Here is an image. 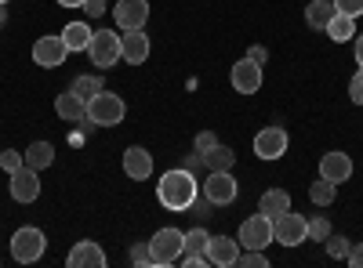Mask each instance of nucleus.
I'll list each match as a JSON object with an SVG mask.
<instances>
[{
  "mask_svg": "<svg viewBox=\"0 0 363 268\" xmlns=\"http://www.w3.org/2000/svg\"><path fill=\"white\" fill-rule=\"evenodd\" d=\"M124 174L131 182H145V177H153V153L142 145H131L124 148Z\"/></svg>",
  "mask_w": 363,
  "mask_h": 268,
  "instance_id": "nucleus-15",
  "label": "nucleus"
},
{
  "mask_svg": "<svg viewBox=\"0 0 363 268\" xmlns=\"http://www.w3.org/2000/svg\"><path fill=\"white\" fill-rule=\"evenodd\" d=\"M149 254H153V264L157 268L174 264L182 254H186V232H182V228H160V232H153V240H149Z\"/></svg>",
  "mask_w": 363,
  "mask_h": 268,
  "instance_id": "nucleus-4",
  "label": "nucleus"
},
{
  "mask_svg": "<svg viewBox=\"0 0 363 268\" xmlns=\"http://www.w3.org/2000/svg\"><path fill=\"white\" fill-rule=\"evenodd\" d=\"M258 211L269 214V218H280L284 211H291V192H287V189H269V192H262Z\"/></svg>",
  "mask_w": 363,
  "mask_h": 268,
  "instance_id": "nucleus-20",
  "label": "nucleus"
},
{
  "mask_svg": "<svg viewBox=\"0 0 363 268\" xmlns=\"http://www.w3.org/2000/svg\"><path fill=\"white\" fill-rule=\"evenodd\" d=\"M330 18H335V0H313V4L306 8V22L313 29H327Z\"/></svg>",
  "mask_w": 363,
  "mask_h": 268,
  "instance_id": "nucleus-25",
  "label": "nucleus"
},
{
  "mask_svg": "<svg viewBox=\"0 0 363 268\" xmlns=\"http://www.w3.org/2000/svg\"><path fill=\"white\" fill-rule=\"evenodd\" d=\"M335 11H342V15H352V18H359V15H363V0H335Z\"/></svg>",
  "mask_w": 363,
  "mask_h": 268,
  "instance_id": "nucleus-34",
  "label": "nucleus"
},
{
  "mask_svg": "<svg viewBox=\"0 0 363 268\" xmlns=\"http://www.w3.org/2000/svg\"><path fill=\"white\" fill-rule=\"evenodd\" d=\"M207 240H211L207 228H200V225L189 228V232H186V254H203V250H207Z\"/></svg>",
  "mask_w": 363,
  "mask_h": 268,
  "instance_id": "nucleus-28",
  "label": "nucleus"
},
{
  "mask_svg": "<svg viewBox=\"0 0 363 268\" xmlns=\"http://www.w3.org/2000/svg\"><path fill=\"white\" fill-rule=\"evenodd\" d=\"M345 261H349L352 268H363V243H352L349 254H345Z\"/></svg>",
  "mask_w": 363,
  "mask_h": 268,
  "instance_id": "nucleus-37",
  "label": "nucleus"
},
{
  "mask_svg": "<svg viewBox=\"0 0 363 268\" xmlns=\"http://www.w3.org/2000/svg\"><path fill=\"white\" fill-rule=\"evenodd\" d=\"M8 4H0V29H4V22H8V11H4Z\"/></svg>",
  "mask_w": 363,
  "mask_h": 268,
  "instance_id": "nucleus-44",
  "label": "nucleus"
},
{
  "mask_svg": "<svg viewBox=\"0 0 363 268\" xmlns=\"http://www.w3.org/2000/svg\"><path fill=\"white\" fill-rule=\"evenodd\" d=\"M352 40H356V66L363 69V33H359V37H352Z\"/></svg>",
  "mask_w": 363,
  "mask_h": 268,
  "instance_id": "nucleus-42",
  "label": "nucleus"
},
{
  "mask_svg": "<svg viewBox=\"0 0 363 268\" xmlns=\"http://www.w3.org/2000/svg\"><path fill=\"white\" fill-rule=\"evenodd\" d=\"M323 243H327V254H330V257H342V261H345V254H349V247H352V240H345V235H338V232H330Z\"/></svg>",
  "mask_w": 363,
  "mask_h": 268,
  "instance_id": "nucleus-29",
  "label": "nucleus"
},
{
  "mask_svg": "<svg viewBox=\"0 0 363 268\" xmlns=\"http://www.w3.org/2000/svg\"><path fill=\"white\" fill-rule=\"evenodd\" d=\"M236 264L240 268H269V257L262 250H244V254L236 257Z\"/></svg>",
  "mask_w": 363,
  "mask_h": 268,
  "instance_id": "nucleus-30",
  "label": "nucleus"
},
{
  "mask_svg": "<svg viewBox=\"0 0 363 268\" xmlns=\"http://www.w3.org/2000/svg\"><path fill=\"white\" fill-rule=\"evenodd\" d=\"M200 189H203V199L211 206H229L236 199V192H240V182L229 170H207V182Z\"/></svg>",
  "mask_w": 363,
  "mask_h": 268,
  "instance_id": "nucleus-8",
  "label": "nucleus"
},
{
  "mask_svg": "<svg viewBox=\"0 0 363 268\" xmlns=\"http://www.w3.org/2000/svg\"><path fill=\"white\" fill-rule=\"evenodd\" d=\"M178 261L186 264V268H203V264H207V254H182Z\"/></svg>",
  "mask_w": 363,
  "mask_h": 268,
  "instance_id": "nucleus-38",
  "label": "nucleus"
},
{
  "mask_svg": "<svg viewBox=\"0 0 363 268\" xmlns=\"http://www.w3.org/2000/svg\"><path fill=\"white\" fill-rule=\"evenodd\" d=\"M207 264H218V268H233L236 257H240V243L233 235H211L207 240Z\"/></svg>",
  "mask_w": 363,
  "mask_h": 268,
  "instance_id": "nucleus-12",
  "label": "nucleus"
},
{
  "mask_svg": "<svg viewBox=\"0 0 363 268\" xmlns=\"http://www.w3.org/2000/svg\"><path fill=\"white\" fill-rule=\"evenodd\" d=\"M44 250H48V235H44L40 228H33V225H26V228H18V232L11 235V257H15L18 264L40 261Z\"/></svg>",
  "mask_w": 363,
  "mask_h": 268,
  "instance_id": "nucleus-5",
  "label": "nucleus"
},
{
  "mask_svg": "<svg viewBox=\"0 0 363 268\" xmlns=\"http://www.w3.org/2000/svg\"><path fill=\"white\" fill-rule=\"evenodd\" d=\"M22 156H26V167H33V170H48V167L55 163V145H51V141H33Z\"/></svg>",
  "mask_w": 363,
  "mask_h": 268,
  "instance_id": "nucleus-23",
  "label": "nucleus"
},
{
  "mask_svg": "<svg viewBox=\"0 0 363 268\" xmlns=\"http://www.w3.org/2000/svg\"><path fill=\"white\" fill-rule=\"evenodd\" d=\"M330 232H335V228H330V221H327V218H313V221H309V240L323 243Z\"/></svg>",
  "mask_w": 363,
  "mask_h": 268,
  "instance_id": "nucleus-33",
  "label": "nucleus"
},
{
  "mask_svg": "<svg viewBox=\"0 0 363 268\" xmlns=\"http://www.w3.org/2000/svg\"><path fill=\"white\" fill-rule=\"evenodd\" d=\"M84 54L91 58V66H95V69H113L120 58H124V37H120L116 29H99V33L91 37Z\"/></svg>",
  "mask_w": 363,
  "mask_h": 268,
  "instance_id": "nucleus-2",
  "label": "nucleus"
},
{
  "mask_svg": "<svg viewBox=\"0 0 363 268\" xmlns=\"http://www.w3.org/2000/svg\"><path fill=\"white\" fill-rule=\"evenodd\" d=\"M287 145H291V138H287L284 127H262L255 134V156L265 160V163H272V160H280L287 153Z\"/></svg>",
  "mask_w": 363,
  "mask_h": 268,
  "instance_id": "nucleus-9",
  "label": "nucleus"
},
{
  "mask_svg": "<svg viewBox=\"0 0 363 268\" xmlns=\"http://www.w3.org/2000/svg\"><path fill=\"white\" fill-rule=\"evenodd\" d=\"M113 18H116V25L124 29H145V22H149V4L145 0H116L113 4Z\"/></svg>",
  "mask_w": 363,
  "mask_h": 268,
  "instance_id": "nucleus-11",
  "label": "nucleus"
},
{
  "mask_svg": "<svg viewBox=\"0 0 363 268\" xmlns=\"http://www.w3.org/2000/svg\"><path fill=\"white\" fill-rule=\"evenodd\" d=\"M62 8H84V0H58Z\"/></svg>",
  "mask_w": 363,
  "mask_h": 268,
  "instance_id": "nucleus-43",
  "label": "nucleus"
},
{
  "mask_svg": "<svg viewBox=\"0 0 363 268\" xmlns=\"http://www.w3.org/2000/svg\"><path fill=\"white\" fill-rule=\"evenodd\" d=\"M66 58H69V47H66L62 33H58V37H40V40L33 44V62H37L40 69H58Z\"/></svg>",
  "mask_w": 363,
  "mask_h": 268,
  "instance_id": "nucleus-10",
  "label": "nucleus"
},
{
  "mask_svg": "<svg viewBox=\"0 0 363 268\" xmlns=\"http://www.w3.org/2000/svg\"><path fill=\"white\" fill-rule=\"evenodd\" d=\"M84 11L87 15H102L106 11V0H84Z\"/></svg>",
  "mask_w": 363,
  "mask_h": 268,
  "instance_id": "nucleus-39",
  "label": "nucleus"
},
{
  "mask_svg": "<svg viewBox=\"0 0 363 268\" xmlns=\"http://www.w3.org/2000/svg\"><path fill=\"white\" fill-rule=\"evenodd\" d=\"M102 87H106V83H102V76H77V80H73V87H69V91H73L77 98L91 102V98H95V95L102 91Z\"/></svg>",
  "mask_w": 363,
  "mask_h": 268,
  "instance_id": "nucleus-27",
  "label": "nucleus"
},
{
  "mask_svg": "<svg viewBox=\"0 0 363 268\" xmlns=\"http://www.w3.org/2000/svg\"><path fill=\"white\" fill-rule=\"evenodd\" d=\"M240 250H265L272 243V218L269 214H251L247 221H240V235H236Z\"/></svg>",
  "mask_w": 363,
  "mask_h": 268,
  "instance_id": "nucleus-7",
  "label": "nucleus"
},
{
  "mask_svg": "<svg viewBox=\"0 0 363 268\" xmlns=\"http://www.w3.org/2000/svg\"><path fill=\"white\" fill-rule=\"evenodd\" d=\"M124 116H128L124 98L102 87V91L87 102V120H84V124H91V127H116L120 120H124Z\"/></svg>",
  "mask_w": 363,
  "mask_h": 268,
  "instance_id": "nucleus-3",
  "label": "nucleus"
},
{
  "mask_svg": "<svg viewBox=\"0 0 363 268\" xmlns=\"http://www.w3.org/2000/svg\"><path fill=\"white\" fill-rule=\"evenodd\" d=\"M229 80H233V87L240 95H255L262 87V66L251 62V58H240V62L233 66V73H229Z\"/></svg>",
  "mask_w": 363,
  "mask_h": 268,
  "instance_id": "nucleus-14",
  "label": "nucleus"
},
{
  "mask_svg": "<svg viewBox=\"0 0 363 268\" xmlns=\"http://www.w3.org/2000/svg\"><path fill=\"white\" fill-rule=\"evenodd\" d=\"M309 199H313L316 206H330V203L338 199V185H335V182H327V177H320V182L309 185Z\"/></svg>",
  "mask_w": 363,
  "mask_h": 268,
  "instance_id": "nucleus-26",
  "label": "nucleus"
},
{
  "mask_svg": "<svg viewBox=\"0 0 363 268\" xmlns=\"http://www.w3.org/2000/svg\"><path fill=\"white\" fill-rule=\"evenodd\" d=\"M320 177H327V182H335V185L349 182V177H352V160H349L345 153H327V156H320Z\"/></svg>",
  "mask_w": 363,
  "mask_h": 268,
  "instance_id": "nucleus-17",
  "label": "nucleus"
},
{
  "mask_svg": "<svg viewBox=\"0 0 363 268\" xmlns=\"http://www.w3.org/2000/svg\"><path fill=\"white\" fill-rule=\"evenodd\" d=\"M233 163H236V153H233V148L229 145H211L207 148V153H203V167L207 170H233Z\"/></svg>",
  "mask_w": 363,
  "mask_h": 268,
  "instance_id": "nucleus-24",
  "label": "nucleus"
},
{
  "mask_svg": "<svg viewBox=\"0 0 363 268\" xmlns=\"http://www.w3.org/2000/svg\"><path fill=\"white\" fill-rule=\"evenodd\" d=\"M40 196V170L33 167H22L11 174V199L15 203H33Z\"/></svg>",
  "mask_w": 363,
  "mask_h": 268,
  "instance_id": "nucleus-13",
  "label": "nucleus"
},
{
  "mask_svg": "<svg viewBox=\"0 0 363 268\" xmlns=\"http://www.w3.org/2000/svg\"><path fill=\"white\" fill-rule=\"evenodd\" d=\"M66 264H69V268H102V264H106V250H102L95 240H80V243H73Z\"/></svg>",
  "mask_w": 363,
  "mask_h": 268,
  "instance_id": "nucleus-16",
  "label": "nucleus"
},
{
  "mask_svg": "<svg viewBox=\"0 0 363 268\" xmlns=\"http://www.w3.org/2000/svg\"><path fill=\"white\" fill-rule=\"evenodd\" d=\"M193 145H196V153L203 156V153H207V148H211V145H218V134H215V131H200Z\"/></svg>",
  "mask_w": 363,
  "mask_h": 268,
  "instance_id": "nucleus-36",
  "label": "nucleus"
},
{
  "mask_svg": "<svg viewBox=\"0 0 363 268\" xmlns=\"http://www.w3.org/2000/svg\"><path fill=\"white\" fill-rule=\"evenodd\" d=\"M149 58V37L145 29H128L124 33V62L128 66H142Z\"/></svg>",
  "mask_w": 363,
  "mask_h": 268,
  "instance_id": "nucleus-18",
  "label": "nucleus"
},
{
  "mask_svg": "<svg viewBox=\"0 0 363 268\" xmlns=\"http://www.w3.org/2000/svg\"><path fill=\"white\" fill-rule=\"evenodd\" d=\"M196 196H200V182L186 167L167 170L160 177V185H157V199L167 206V211H189V206L196 203Z\"/></svg>",
  "mask_w": 363,
  "mask_h": 268,
  "instance_id": "nucleus-1",
  "label": "nucleus"
},
{
  "mask_svg": "<svg viewBox=\"0 0 363 268\" xmlns=\"http://www.w3.org/2000/svg\"><path fill=\"white\" fill-rule=\"evenodd\" d=\"M247 58H251V62H258V66H265V62H269V51H265V47H251Z\"/></svg>",
  "mask_w": 363,
  "mask_h": 268,
  "instance_id": "nucleus-40",
  "label": "nucleus"
},
{
  "mask_svg": "<svg viewBox=\"0 0 363 268\" xmlns=\"http://www.w3.org/2000/svg\"><path fill=\"white\" fill-rule=\"evenodd\" d=\"M323 33L335 40V44H345V40H352L356 37V18L352 15H342V11H335V18L327 22V29Z\"/></svg>",
  "mask_w": 363,
  "mask_h": 268,
  "instance_id": "nucleus-22",
  "label": "nucleus"
},
{
  "mask_svg": "<svg viewBox=\"0 0 363 268\" xmlns=\"http://www.w3.org/2000/svg\"><path fill=\"white\" fill-rule=\"evenodd\" d=\"M91 37H95V29H91L87 22H69V25L62 29V40H66L69 54H73V51H87Z\"/></svg>",
  "mask_w": 363,
  "mask_h": 268,
  "instance_id": "nucleus-21",
  "label": "nucleus"
},
{
  "mask_svg": "<svg viewBox=\"0 0 363 268\" xmlns=\"http://www.w3.org/2000/svg\"><path fill=\"white\" fill-rule=\"evenodd\" d=\"M131 264L153 268V254H149V243H131Z\"/></svg>",
  "mask_w": 363,
  "mask_h": 268,
  "instance_id": "nucleus-32",
  "label": "nucleus"
},
{
  "mask_svg": "<svg viewBox=\"0 0 363 268\" xmlns=\"http://www.w3.org/2000/svg\"><path fill=\"white\" fill-rule=\"evenodd\" d=\"M349 98L356 105H363V69H356V76L349 80Z\"/></svg>",
  "mask_w": 363,
  "mask_h": 268,
  "instance_id": "nucleus-35",
  "label": "nucleus"
},
{
  "mask_svg": "<svg viewBox=\"0 0 363 268\" xmlns=\"http://www.w3.org/2000/svg\"><path fill=\"white\" fill-rule=\"evenodd\" d=\"M0 4H8V0H0Z\"/></svg>",
  "mask_w": 363,
  "mask_h": 268,
  "instance_id": "nucleus-45",
  "label": "nucleus"
},
{
  "mask_svg": "<svg viewBox=\"0 0 363 268\" xmlns=\"http://www.w3.org/2000/svg\"><path fill=\"white\" fill-rule=\"evenodd\" d=\"M55 112L62 116L66 124H84V120H87V102L77 98L73 91H66V95H58V98H55Z\"/></svg>",
  "mask_w": 363,
  "mask_h": 268,
  "instance_id": "nucleus-19",
  "label": "nucleus"
},
{
  "mask_svg": "<svg viewBox=\"0 0 363 268\" xmlns=\"http://www.w3.org/2000/svg\"><path fill=\"white\" fill-rule=\"evenodd\" d=\"M309 240V218H301L294 211H284L280 218H272V243L280 247H298Z\"/></svg>",
  "mask_w": 363,
  "mask_h": 268,
  "instance_id": "nucleus-6",
  "label": "nucleus"
},
{
  "mask_svg": "<svg viewBox=\"0 0 363 268\" xmlns=\"http://www.w3.org/2000/svg\"><path fill=\"white\" fill-rule=\"evenodd\" d=\"M0 167H4L8 174H15V170H22V167H26V156H22V153H15V148H4V153H0Z\"/></svg>",
  "mask_w": 363,
  "mask_h": 268,
  "instance_id": "nucleus-31",
  "label": "nucleus"
},
{
  "mask_svg": "<svg viewBox=\"0 0 363 268\" xmlns=\"http://www.w3.org/2000/svg\"><path fill=\"white\" fill-rule=\"evenodd\" d=\"M182 167H186V170H200V167H203V156L193 148V156H186V163H182Z\"/></svg>",
  "mask_w": 363,
  "mask_h": 268,
  "instance_id": "nucleus-41",
  "label": "nucleus"
}]
</instances>
